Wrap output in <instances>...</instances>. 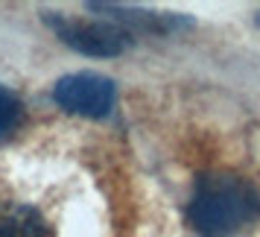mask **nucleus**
Returning a JSON list of instances; mask_svg holds the SVG:
<instances>
[{
	"mask_svg": "<svg viewBox=\"0 0 260 237\" xmlns=\"http://www.w3.org/2000/svg\"><path fill=\"white\" fill-rule=\"evenodd\" d=\"M260 220V193L243 176L208 173L193 185L187 223L199 237H237Z\"/></svg>",
	"mask_w": 260,
	"mask_h": 237,
	"instance_id": "1",
	"label": "nucleus"
},
{
	"mask_svg": "<svg viewBox=\"0 0 260 237\" xmlns=\"http://www.w3.org/2000/svg\"><path fill=\"white\" fill-rule=\"evenodd\" d=\"M44 24L68 44L85 56L111 59L132 47V29L114 24V21H79L59 12H44Z\"/></svg>",
	"mask_w": 260,
	"mask_h": 237,
	"instance_id": "2",
	"label": "nucleus"
},
{
	"mask_svg": "<svg viewBox=\"0 0 260 237\" xmlns=\"http://www.w3.org/2000/svg\"><path fill=\"white\" fill-rule=\"evenodd\" d=\"M53 100L71 114L82 117H108L117 103V85L103 73H71L61 76L53 88Z\"/></svg>",
	"mask_w": 260,
	"mask_h": 237,
	"instance_id": "3",
	"label": "nucleus"
},
{
	"mask_svg": "<svg viewBox=\"0 0 260 237\" xmlns=\"http://www.w3.org/2000/svg\"><path fill=\"white\" fill-rule=\"evenodd\" d=\"M91 12H106L111 15L114 24H126L129 26H141V29H149V33H173V29H181V26H190L187 18L181 15H158V12H146V9H135V6H123V3H88Z\"/></svg>",
	"mask_w": 260,
	"mask_h": 237,
	"instance_id": "4",
	"label": "nucleus"
},
{
	"mask_svg": "<svg viewBox=\"0 0 260 237\" xmlns=\"http://www.w3.org/2000/svg\"><path fill=\"white\" fill-rule=\"evenodd\" d=\"M0 237H50L44 214L26 202H0Z\"/></svg>",
	"mask_w": 260,
	"mask_h": 237,
	"instance_id": "5",
	"label": "nucleus"
},
{
	"mask_svg": "<svg viewBox=\"0 0 260 237\" xmlns=\"http://www.w3.org/2000/svg\"><path fill=\"white\" fill-rule=\"evenodd\" d=\"M21 120H24V103H21V97L15 94L12 88L0 85V143H6L18 132Z\"/></svg>",
	"mask_w": 260,
	"mask_h": 237,
	"instance_id": "6",
	"label": "nucleus"
},
{
	"mask_svg": "<svg viewBox=\"0 0 260 237\" xmlns=\"http://www.w3.org/2000/svg\"><path fill=\"white\" fill-rule=\"evenodd\" d=\"M257 21H260V18H257Z\"/></svg>",
	"mask_w": 260,
	"mask_h": 237,
	"instance_id": "7",
	"label": "nucleus"
}]
</instances>
